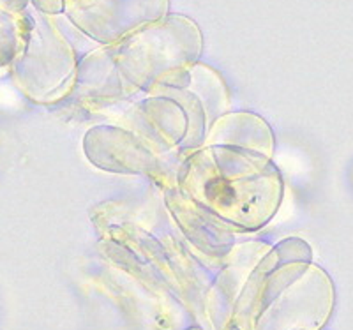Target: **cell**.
<instances>
[{"label":"cell","instance_id":"6da1fadb","mask_svg":"<svg viewBox=\"0 0 353 330\" xmlns=\"http://www.w3.org/2000/svg\"><path fill=\"white\" fill-rule=\"evenodd\" d=\"M179 191L226 225H267L283 196L281 175L269 157L232 145L191 154L179 174Z\"/></svg>","mask_w":353,"mask_h":330},{"label":"cell","instance_id":"3957f363","mask_svg":"<svg viewBox=\"0 0 353 330\" xmlns=\"http://www.w3.org/2000/svg\"><path fill=\"white\" fill-rule=\"evenodd\" d=\"M245 134L251 138L256 152H263L265 156L272 152V133H270L269 125L265 124L261 118L248 115V113L230 115V117L217 122L212 131V141L251 150Z\"/></svg>","mask_w":353,"mask_h":330},{"label":"cell","instance_id":"7a4b0ae2","mask_svg":"<svg viewBox=\"0 0 353 330\" xmlns=\"http://www.w3.org/2000/svg\"><path fill=\"white\" fill-rule=\"evenodd\" d=\"M88 161L106 172L157 177L159 161L156 150L138 134L112 125L90 129L85 136Z\"/></svg>","mask_w":353,"mask_h":330}]
</instances>
